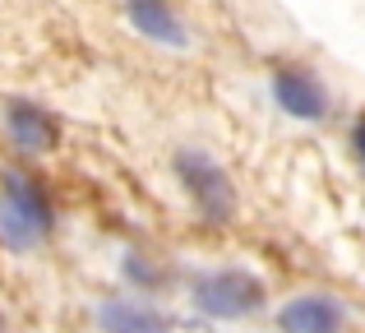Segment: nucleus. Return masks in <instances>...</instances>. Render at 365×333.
I'll list each match as a JSON object with an SVG mask.
<instances>
[{"label": "nucleus", "instance_id": "1", "mask_svg": "<svg viewBox=\"0 0 365 333\" xmlns=\"http://www.w3.org/2000/svg\"><path fill=\"white\" fill-rule=\"evenodd\" d=\"M51 232V199L33 176L5 171L0 176V241L9 250H33Z\"/></svg>", "mask_w": 365, "mask_h": 333}, {"label": "nucleus", "instance_id": "2", "mask_svg": "<svg viewBox=\"0 0 365 333\" xmlns=\"http://www.w3.org/2000/svg\"><path fill=\"white\" fill-rule=\"evenodd\" d=\"M176 176H180V190L190 195V204H195V213L208 227H227L236 217V185L217 158H208L204 148H180Z\"/></svg>", "mask_w": 365, "mask_h": 333}, {"label": "nucleus", "instance_id": "3", "mask_svg": "<svg viewBox=\"0 0 365 333\" xmlns=\"http://www.w3.org/2000/svg\"><path fill=\"white\" fill-rule=\"evenodd\" d=\"M264 278H255L250 269H213L199 273L195 287H190V301H195L199 315L208 319H245L255 310H264Z\"/></svg>", "mask_w": 365, "mask_h": 333}, {"label": "nucleus", "instance_id": "4", "mask_svg": "<svg viewBox=\"0 0 365 333\" xmlns=\"http://www.w3.org/2000/svg\"><path fill=\"white\" fill-rule=\"evenodd\" d=\"M5 130L24 153H56L61 148V121L28 98H9L5 102Z\"/></svg>", "mask_w": 365, "mask_h": 333}, {"label": "nucleus", "instance_id": "5", "mask_svg": "<svg viewBox=\"0 0 365 333\" xmlns=\"http://www.w3.org/2000/svg\"><path fill=\"white\" fill-rule=\"evenodd\" d=\"M273 98L296 121H324V111H329V88L310 70H277L273 74Z\"/></svg>", "mask_w": 365, "mask_h": 333}, {"label": "nucleus", "instance_id": "6", "mask_svg": "<svg viewBox=\"0 0 365 333\" xmlns=\"http://www.w3.org/2000/svg\"><path fill=\"white\" fill-rule=\"evenodd\" d=\"M125 14H130V24L158 46H185L190 42L180 14L171 9V0H125Z\"/></svg>", "mask_w": 365, "mask_h": 333}, {"label": "nucleus", "instance_id": "7", "mask_svg": "<svg viewBox=\"0 0 365 333\" xmlns=\"http://www.w3.org/2000/svg\"><path fill=\"white\" fill-rule=\"evenodd\" d=\"M282 333H338L342 329V306L329 297H296L277 315Z\"/></svg>", "mask_w": 365, "mask_h": 333}, {"label": "nucleus", "instance_id": "8", "mask_svg": "<svg viewBox=\"0 0 365 333\" xmlns=\"http://www.w3.org/2000/svg\"><path fill=\"white\" fill-rule=\"evenodd\" d=\"M98 324L107 333H171V319L162 310H153L148 301H102Z\"/></svg>", "mask_w": 365, "mask_h": 333}, {"label": "nucleus", "instance_id": "9", "mask_svg": "<svg viewBox=\"0 0 365 333\" xmlns=\"http://www.w3.org/2000/svg\"><path fill=\"white\" fill-rule=\"evenodd\" d=\"M125 273H130L134 282H143V287H162V282H167V273H162L158 264H143V255H130V260H125Z\"/></svg>", "mask_w": 365, "mask_h": 333}, {"label": "nucleus", "instance_id": "10", "mask_svg": "<svg viewBox=\"0 0 365 333\" xmlns=\"http://www.w3.org/2000/svg\"><path fill=\"white\" fill-rule=\"evenodd\" d=\"M351 148H356V163H361V171H365V116L356 121V130H351Z\"/></svg>", "mask_w": 365, "mask_h": 333}]
</instances>
